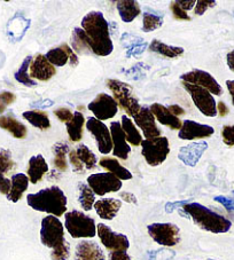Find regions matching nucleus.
I'll use <instances>...</instances> for the list:
<instances>
[{
  "label": "nucleus",
  "mask_w": 234,
  "mask_h": 260,
  "mask_svg": "<svg viewBox=\"0 0 234 260\" xmlns=\"http://www.w3.org/2000/svg\"><path fill=\"white\" fill-rule=\"evenodd\" d=\"M78 201L80 203V206H82L84 211H91L94 206V203H96V194H94L90 186L84 182L78 183Z\"/></svg>",
  "instance_id": "obj_38"
},
{
  "label": "nucleus",
  "mask_w": 234,
  "mask_h": 260,
  "mask_svg": "<svg viewBox=\"0 0 234 260\" xmlns=\"http://www.w3.org/2000/svg\"><path fill=\"white\" fill-rule=\"evenodd\" d=\"M69 159H70L71 165H73L75 172H77V173H83L84 172V165L82 164V162H80L79 158L77 157L76 150H70Z\"/></svg>",
  "instance_id": "obj_51"
},
{
  "label": "nucleus",
  "mask_w": 234,
  "mask_h": 260,
  "mask_svg": "<svg viewBox=\"0 0 234 260\" xmlns=\"http://www.w3.org/2000/svg\"><path fill=\"white\" fill-rule=\"evenodd\" d=\"M233 197H226V196H216L215 201L218 202L219 204H222L227 211L234 212V190L232 191Z\"/></svg>",
  "instance_id": "obj_50"
},
{
  "label": "nucleus",
  "mask_w": 234,
  "mask_h": 260,
  "mask_svg": "<svg viewBox=\"0 0 234 260\" xmlns=\"http://www.w3.org/2000/svg\"><path fill=\"white\" fill-rule=\"evenodd\" d=\"M184 88L190 94L193 102L200 113L203 114L207 117H215L217 115V103L215 98L209 91L206 88L196 86V85L183 83Z\"/></svg>",
  "instance_id": "obj_9"
},
{
  "label": "nucleus",
  "mask_w": 234,
  "mask_h": 260,
  "mask_svg": "<svg viewBox=\"0 0 234 260\" xmlns=\"http://www.w3.org/2000/svg\"><path fill=\"white\" fill-rule=\"evenodd\" d=\"M26 203L36 211L48 213L56 218L67 212V197L64 190L57 186L45 188L36 194H29L26 196Z\"/></svg>",
  "instance_id": "obj_3"
},
{
  "label": "nucleus",
  "mask_w": 234,
  "mask_h": 260,
  "mask_svg": "<svg viewBox=\"0 0 234 260\" xmlns=\"http://www.w3.org/2000/svg\"><path fill=\"white\" fill-rule=\"evenodd\" d=\"M22 116H23V118L28 120L33 126L42 129V131H46V129L51 127V120L48 118V115L42 110L24 111Z\"/></svg>",
  "instance_id": "obj_33"
},
{
  "label": "nucleus",
  "mask_w": 234,
  "mask_h": 260,
  "mask_svg": "<svg viewBox=\"0 0 234 260\" xmlns=\"http://www.w3.org/2000/svg\"><path fill=\"white\" fill-rule=\"evenodd\" d=\"M40 242L52 250L60 249L67 242L65 239V226L54 216H47L42 220L40 227Z\"/></svg>",
  "instance_id": "obj_6"
},
{
  "label": "nucleus",
  "mask_w": 234,
  "mask_h": 260,
  "mask_svg": "<svg viewBox=\"0 0 234 260\" xmlns=\"http://www.w3.org/2000/svg\"><path fill=\"white\" fill-rule=\"evenodd\" d=\"M75 260H106L100 245L93 241H80L76 245Z\"/></svg>",
  "instance_id": "obj_21"
},
{
  "label": "nucleus",
  "mask_w": 234,
  "mask_h": 260,
  "mask_svg": "<svg viewBox=\"0 0 234 260\" xmlns=\"http://www.w3.org/2000/svg\"><path fill=\"white\" fill-rule=\"evenodd\" d=\"M76 154H77V157L79 158L80 162H82L85 169L86 170L96 169L98 164V158L96 154H94L92 150H90V148L87 146L80 143V145L77 147V149H76Z\"/></svg>",
  "instance_id": "obj_40"
},
{
  "label": "nucleus",
  "mask_w": 234,
  "mask_h": 260,
  "mask_svg": "<svg viewBox=\"0 0 234 260\" xmlns=\"http://www.w3.org/2000/svg\"><path fill=\"white\" fill-rule=\"evenodd\" d=\"M151 69V66H148L143 62H138V63L134 64L131 68L122 71V73L127 76V77L131 78L133 80H140L146 76V71Z\"/></svg>",
  "instance_id": "obj_41"
},
{
  "label": "nucleus",
  "mask_w": 234,
  "mask_h": 260,
  "mask_svg": "<svg viewBox=\"0 0 234 260\" xmlns=\"http://www.w3.org/2000/svg\"><path fill=\"white\" fill-rule=\"evenodd\" d=\"M175 252L169 249H160L147 253L148 260H173Z\"/></svg>",
  "instance_id": "obj_43"
},
{
  "label": "nucleus",
  "mask_w": 234,
  "mask_h": 260,
  "mask_svg": "<svg viewBox=\"0 0 234 260\" xmlns=\"http://www.w3.org/2000/svg\"><path fill=\"white\" fill-rule=\"evenodd\" d=\"M109 129L112 140V154L117 158L127 160L130 152H131V147H130L127 138H125L122 125L119 122H111Z\"/></svg>",
  "instance_id": "obj_16"
},
{
  "label": "nucleus",
  "mask_w": 234,
  "mask_h": 260,
  "mask_svg": "<svg viewBox=\"0 0 234 260\" xmlns=\"http://www.w3.org/2000/svg\"><path fill=\"white\" fill-rule=\"evenodd\" d=\"M140 146L141 154L151 167H159L164 163L170 152L169 140L165 137L145 139Z\"/></svg>",
  "instance_id": "obj_7"
},
{
  "label": "nucleus",
  "mask_w": 234,
  "mask_h": 260,
  "mask_svg": "<svg viewBox=\"0 0 234 260\" xmlns=\"http://www.w3.org/2000/svg\"><path fill=\"white\" fill-rule=\"evenodd\" d=\"M191 202V200H186V201H178V202H169L165 205V212L166 213H172L175 209H181L184 205L188 204Z\"/></svg>",
  "instance_id": "obj_52"
},
{
  "label": "nucleus",
  "mask_w": 234,
  "mask_h": 260,
  "mask_svg": "<svg viewBox=\"0 0 234 260\" xmlns=\"http://www.w3.org/2000/svg\"><path fill=\"white\" fill-rule=\"evenodd\" d=\"M70 257V244L67 243L61 246L60 249L51 251V259L52 260H69Z\"/></svg>",
  "instance_id": "obj_44"
},
{
  "label": "nucleus",
  "mask_w": 234,
  "mask_h": 260,
  "mask_svg": "<svg viewBox=\"0 0 234 260\" xmlns=\"http://www.w3.org/2000/svg\"><path fill=\"white\" fill-rule=\"evenodd\" d=\"M31 25V20L26 19L22 14H15L8 21L6 25L7 37L12 43L21 42Z\"/></svg>",
  "instance_id": "obj_20"
},
{
  "label": "nucleus",
  "mask_w": 234,
  "mask_h": 260,
  "mask_svg": "<svg viewBox=\"0 0 234 260\" xmlns=\"http://www.w3.org/2000/svg\"><path fill=\"white\" fill-rule=\"evenodd\" d=\"M16 100V96L14 93L3 91L0 92V114H3L6 110L8 106H11L12 103H14Z\"/></svg>",
  "instance_id": "obj_45"
},
{
  "label": "nucleus",
  "mask_w": 234,
  "mask_h": 260,
  "mask_svg": "<svg viewBox=\"0 0 234 260\" xmlns=\"http://www.w3.org/2000/svg\"><path fill=\"white\" fill-rule=\"evenodd\" d=\"M134 123L141 129L146 139L161 137V129L156 125V119L150 107H141L139 113L133 117Z\"/></svg>",
  "instance_id": "obj_15"
},
{
  "label": "nucleus",
  "mask_w": 234,
  "mask_h": 260,
  "mask_svg": "<svg viewBox=\"0 0 234 260\" xmlns=\"http://www.w3.org/2000/svg\"><path fill=\"white\" fill-rule=\"evenodd\" d=\"M54 150V167H55L58 171L65 172L68 170V163H67V154L70 152V147L68 143L66 142H56L53 146Z\"/></svg>",
  "instance_id": "obj_35"
},
{
  "label": "nucleus",
  "mask_w": 234,
  "mask_h": 260,
  "mask_svg": "<svg viewBox=\"0 0 234 260\" xmlns=\"http://www.w3.org/2000/svg\"><path fill=\"white\" fill-rule=\"evenodd\" d=\"M121 43L123 47L127 48V57L140 56L146 51L148 44L139 36H134L129 32H125L121 37Z\"/></svg>",
  "instance_id": "obj_24"
},
{
  "label": "nucleus",
  "mask_w": 234,
  "mask_h": 260,
  "mask_svg": "<svg viewBox=\"0 0 234 260\" xmlns=\"http://www.w3.org/2000/svg\"><path fill=\"white\" fill-rule=\"evenodd\" d=\"M85 34L91 40L93 54L99 56H108L114 51V44L110 37L109 23L101 12L92 11L83 17L80 23Z\"/></svg>",
  "instance_id": "obj_1"
},
{
  "label": "nucleus",
  "mask_w": 234,
  "mask_h": 260,
  "mask_svg": "<svg viewBox=\"0 0 234 260\" xmlns=\"http://www.w3.org/2000/svg\"><path fill=\"white\" fill-rule=\"evenodd\" d=\"M45 57L54 67L66 66L69 62V54L67 52V44H62L61 46L49 49Z\"/></svg>",
  "instance_id": "obj_37"
},
{
  "label": "nucleus",
  "mask_w": 234,
  "mask_h": 260,
  "mask_svg": "<svg viewBox=\"0 0 234 260\" xmlns=\"http://www.w3.org/2000/svg\"><path fill=\"white\" fill-rule=\"evenodd\" d=\"M120 197H121V199H122L123 201L127 202V203H131V204H137V203H138L136 195H133L132 192L123 191V192H121V194H120Z\"/></svg>",
  "instance_id": "obj_57"
},
{
  "label": "nucleus",
  "mask_w": 234,
  "mask_h": 260,
  "mask_svg": "<svg viewBox=\"0 0 234 260\" xmlns=\"http://www.w3.org/2000/svg\"><path fill=\"white\" fill-rule=\"evenodd\" d=\"M163 20L164 15L162 13L153 10H147L143 13L141 30L143 32H152V31L160 29L163 25Z\"/></svg>",
  "instance_id": "obj_34"
},
{
  "label": "nucleus",
  "mask_w": 234,
  "mask_h": 260,
  "mask_svg": "<svg viewBox=\"0 0 234 260\" xmlns=\"http://www.w3.org/2000/svg\"><path fill=\"white\" fill-rule=\"evenodd\" d=\"M33 59L34 57L31 55L26 56L23 60V62H22V64L20 66L19 70H17L14 74V78L17 80V82L22 85H24V86H26V87H34L37 85V83H36L29 75L30 63H31V61H33Z\"/></svg>",
  "instance_id": "obj_39"
},
{
  "label": "nucleus",
  "mask_w": 234,
  "mask_h": 260,
  "mask_svg": "<svg viewBox=\"0 0 234 260\" xmlns=\"http://www.w3.org/2000/svg\"><path fill=\"white\" fill-rule=\"evenodd\" d=\"M181 79L183 80V83H188L203 87L211 94H214V95L219 96L223 94V88L219 85V83L215 79L214 76H211L204 70L194 69L192 71H188V73L181 76Z\"/></svg>",
  "instance_id": "obj_14"
},
{
  "label": "nucleus",
  "mask_w": 234,
  "mask_h": 260,
  "mask_svg": "<svg viewBox=\"0 0 234 260\" xmlns=\"http://www.w3.org/2000/svg\"><path fill=\"white\" fill-rule=\"evenodd\" d=\"M207 149H208V143L206 141L190 143V145L184 146L179 149L178 158L187 167L194 168Z\"/></svg>",
  "instance_id": "obj_19"
},
{
  "label": "nucleus",
  "mask_w": 234,
  "mask_h": 260,
  "mask_svg": "<svg viewBox=\"0 0 234 260\" xmlns=\"http://www.w3.org/2000/svg\"><path fill=\"white\" fill-rule=\"evenodd\" d=\"M214 133L215 129L210 125L200 124L194 122V120L186 119L183 122L178 137L182 140H196V139L210 138Z\"/></svg>",
  "instance_id": "obj_17"
},
{
  "label": "nucleus",
  "mask_w": 234,
  "mask_h": 260,
  "mask_svg": "<svg viewBox=\"0 0 234 260\" xmlns=\"http://www.w3.org/2000/svg\"><path fill=\"white\" fill-rule=\"evenodd\" d=\"M216 5H217V3L214 2V0H199V2H196L195 7H194L195 15L197 16L203 15L208 8L215 7Z\"/></svg>",
  "instance_id": "obj_47"
},
{
  "label": "nucleus",
  "mask_w": 234,
  "mask_h": 260,
  "mask_svg": "<svg viewBox=\"0 0 234 260\" xmlns=\"http://www.w3.org/2000/svg\"><path fill=\"white\" fill-rule=\"evenodd\" d=\"M226 86H227L229 94H231V96H232V102L234 106V80H226Z\"/></svg>",
  "instance_id": "obj_62"
},
{
  "label": "nucleus",
  "mask_w": 234,
  "mask_h": 260,
  "mask_svg": "<svg viewBox=\"0 0 234 260\" xmlns=\"http://www.w3.org/2000/svg\"><path fill=\"white\" fill-rule=\"evenodd\" d=\"M108 260H131V257L128 254L127 251H112L109 253Z\"/></svg>",
  "instance_id": "obj_54"
},
{
  "label": "nucleus",
  "mask_w": 234,
  "mask_h": 260,
  "mask_svg": "<svg viewBox=\"0 0 234 260\" xmlns=\"http://www.w3.org/2000/svg\"><path fill=\"white\" fill-rule=\"evenodd\" d=\"M65 227L73 239H92L97 235L94 219L77 210L66 212Z\"/></svg>",
  "instance_id": "obj_4"
},
{
  "label": "nucleus",
  "mask_w": 234,
  "mask_h": 260,
  "mask_svg": "<svg viewBox=\"0 0 234 260\" xmlns=\"http://www.w3.org/2000/svg\"><path fill=\"white\" fill-rule=\"evenodd\" d=\"M97 235L103 246L110 252L112 251H127L130 248V242L127 235L114 232L105 223H99L97 226Z\"/></svg>",
  "instance_id": "obj_13"
},
{
  "label": "nucleus",
  "mask_w": 234,
  "mask_h": 260,
  "mask_svg": "<svg viewBox=\"0 0 234 260\" xmlns=\"http://www.w3.org/2000/svg\"><path fill=\"white\" fill-rule=\"evenodd\" d=\"M177 3H178V5L181 6L186 13H187V11H191L192 8H194L195 4H196L195 0H187V2H185V0H182V2L181 0H177Z\"/></svg>",
  "instance_id": "obj_58"
},
{
  "label": "nucleus",
  "mask_w": 234,
  "mask_h": 260,
  "mask_svg": "<svg viewBox=\"0 0 234 260\" xmlns=\"http://www.w3.org/2000/svg\"><path fill=\"white\" fill-rule=\"evenodd\" d=\"M150 49L157 54L163 55L168 59H175L184 54V48L178 46H170L159 39H153L150 45Z\"/></svg>",
  "instance_id": "obj_32"
},
{
  "label": "nucleus",
  "mask_w": 234,
  "mask_h": 260,
  "mask_svg": "<svg viewBox=\"0 0 234 260\" xmlns=\"http://www.w3.org/2000/svg\"><path fill=\"white\" fill-rule=\"evenodd\" d=\"M87 185L96 195L103 196L108 192H116L122 188V180L110 172L91 174L87 178Z\"/></svg>",
  "instance_id": "obj_10"
},
{
  "label": "nucleus",
  "mask_w": 234,
  "mask_h": 260,
  "mask_svg": "<svg viewBox=\"0 0 234 260\" xmlns=\"http://www.w3.org/2000/svg\"><path fill=\"white\" fill-rule=\"evenodd\" d=\"M54 105V101L51 100V99H40V100L33 102L31 103V107H34V108H49V107H52Z\"/></svg>",
  "instance_id": "obj_55"
},
{
  "label": "nucleus",
  "mask_w": 234,
  "mask_h": 260,
  "mask_svg": "<svg viewBox=\"0 0 234 260\" xmlns=\"http://www.w3.org/2000/svg\"><path fill=\"white\" fill-rule=\"evenodd\" d=\"M87 131L92 134L93 138L97 141V147L99 152L103 155H107L112 150V140L110 129L107 125L98 120L96 117H89L86 125Z\"/></svg>",
  "instance_id": "obj_12"
},
{
  "label": "nucleus",
  "mask_w": 234,
  "mask_h": 260,
  "mask_svg": "<svg viewBox=\"0 0 234 260\" xmlns=\"http://www.w3.org/2000/svg\"><path fill=\"white\" fill-rule=\"evenodd\" d=\"M67 52H68V54H69V63H70V66L73 67V68H75V67H77L78 63H79L78 56L73 51V48H71L69 45H67Z\"/></svg>",
  "instance_id": "obj_56"
},
{
  "label": "nucleus",
  "mask_w": 234,
  "mask_h": 260,
  "mask_svg": "<svg viewBox=\"0 0 234 260\" xmlns=\"http://www.w3.org/2000/svg\"><path fill=\"white\" fill-rule=\"evenodd\" d=\"M116 8L119 11L121 20L125 23L132 22L141 13L140 5L136 0H120L116 3Z\"/></svg>",
  "instance_id": "obj_27"
},
{
  "label": "nucleus",
  "mask_w": 234,
  "mask_h": 260,
  "mask_svg": "<svg viewBox=\"0 0 234 260\" xmlns=\"http://www.w3.org/2000/svg\"><path fill=\"white\" fill-rule=\"evenodd\" d=\"M107 86L112 93V98L115 99L119 107L127 111L128 117H134L140 110L141 106L139 105L138 99L132 94V86L127 83L121 82L117 79H107Z\"/></svg>",
  "instance_id": "obj_5"
},
{
  "label": "nucleus",
  "mask_w": 234,
  "mask_h": 260,
  "mask_svg": "<svg viewBox=\"0 0 234 260\" xmlns=\"http://www.w3.org/2000/svg\"><path fill=\"white\" fill-rule=\"evenodd\" d=\"M11 186L12 182L10 179H7L3 173H0V192L7 196L11 190Z\"/></svg>",
  "instance_id": "obj_53"
},
{
  "label": "nucleus",
  "mask_w": 234,
  "mask_h": 260,
  "mask_svg": "<svg viewBox=\"0 0 234 260\" xmlns=\"http://www.w3.org/2000/svg\"><path fill=\"white\" fill-rule=\"evenodd\" d=\"M11 182L12 186L7 195V200L13 202V203H16V202H19L22 199L24 191L28 189L29 178L24 173H16L12 177Z\"/></svg>",
  "instance_id": "obj_26"
},
{
  "label": "nucleus",
  "mask_w": 234,
  "mask_h": 260,
  "mask_svg": "<svg viewBox=\"0 0 234 260\" xmlns=\"http://www.w3.org/2000/svg\"><path fill=\"white\" fill-rule=\"evenodd\" d=\"M226 62H227V66L228 68L231 69L233 73H234V49L231 51L229 53H227L226 55Z\"/></svg>",
  "instance_id": "obj_61"
},
{
  "label": "nucleus",
  "mask_w": 234,
  "mask_h": 260,
  "mask_svg": "<svg viewBox=\"0 0 234 260\" xmlns=\"http://www.w3.org/2000/svg\"><path fill=\"white\" fill-rule=\"evenodd\" d=\"M93 208L103 220H112L122 208V202L117 199H101L94 203Z\"/></svg>",
  "instance_id": "obj_23"
},
{
  "label": "nucleus",
  "mask_w": 234,
  "mask_h": 260,
  "mask_svg": "<svg viewBox=\"0 0 234 260\" xmlns=\"http://www.w3.org/2000/svg\"><path fill=\"white\" fill-rule=\"evenodd\" d=\"M87 108L100 122L111 119L119 113V105L116 100L107 93L98 94L97 98L89 103Z\"/></svg>",
  "instance_id": "obj_11"
},
{
  "label": "nucleus",
  "mask_w": 234,
  "mask_h": 260,
  "mask_svg": "<svg viewBox=\"0 0 234 260\" xmlns=\"http://www.w3.org/2000/svg\"><path fill=\"white\" fill-rule=\"evenodd\" d=\"M170 10L172 12L175 20L179 21H191V16L183 10V8L178 5L177 2L170 3Z\"/></svg>",
  "instance_id": "obj_46"
},
{
  "label": "nucleus",
  "mask_w": 234,
  "mask_h": 260,
  "mask_svg": "<svg viewBox=\"0 0 234 260\" xmlns=\"http://www.w3.org/2000/svg\"><path fill=\"white\" fill-rule=\"evenodd\" d=\"M84 125H85L84 115L80 113V111H75L73 119L67 124V132H68L70 141L79 142L82 140Z\"/></svg>",
  "instance_id": "obj_31"
},
{
  "label": "nucleus",
  "mask_w": 234,
  "mask_h": 260,
  "mask_svg": "<svg viewBox=\"0 0 234 260\" xmlns=\"http://www.w3.org/2000/svg\"><path fill=\"white\" fill-rule=\"evenodd\" d=\"M217 113L219 114L220 117H225V116H226V115L228 114L227 106L225 105V103H224L223 101L218 102V105H217Z\"/></svg>",
  "instance_id": "obj_60"
},
{
  "label": "nucleus",
  "mask_w": 234,
  "mask_h": 260,
  "mask_svg": "<svg viewBox=\"0 0 234 260\" xmlns=\"http://www.w3.org/2000/svg\"><path fill=\"white\" fill-rule=\"evenodd\" d=\"M47 172L48 164L46 163L43 155H36L29 159L28 178L31 183H34V185L38 183Z\"/></svg>",
  "instance_id": "obj_25"
},
{
  "label": "nucleus",
  "mask_w": 234,
  "mask_h": 260,
  "mask_svg": "<svg viewBox=\"0 0 234 260\" xmlns=\"http://www.w3.org/2000/svg\"><path fill=\"white\" fill-rule=\"evenodd\" d=\"M16 164L12 159V154L7 149H0V173L5 174L15 169Z\"/></svg>",
  "instance_id": "obj_42"
},
{
  "label": "nucleus",
  "mask_w": 234,
  "mask_h": 260,
  "mask_svg": "<svg viewBox=\"0 0 234 260\" xmlns=\"http://www.w3.org/2000/svg\"><path fill=\"white\" fill-rule=\"evenodd\" d=\"M99 164H100L101 168L107 170L108 172H110L114 174V176H116L120 180H131L133 177L132 173L130 172L128 169H125L116 158L102 157L99 160Z\"/></svg>",
  "instance_id": "obj_28"
},
{
  "label": "nucleus",
  "mask_w": 234,
  "mask_h": 260,
  "mask_svg": "<svg viewBox=\"0 0 234 260\" xmlns=\"http://www.w3.org/2000/svg\"><path fill=\"white\" fill-rule=\"evenodd\" d=\"M122 128L125 133V138H127V141L131 143L133 146H140L142 142V137L140 132L138 131L136 125L131 120V118L128 117L127 115L122 116Z\"/></svg>",
  "instance_id": "obj_36"
},
{
  "label": "nucleus",
  "mask_w": 234,
  "mask_h": 260,
  "mask_svg": "<svg viewBox=\"0 0 234 260\" xmlns=\"http://www.w3.org/2000/svg\"><path fill=\"white\" fill-rule=\"evenodd\" d=\"M71 47L75 53L85 54V53H93L91 47V40L85 34L82 28H75L71 35Z\"/></svg>",
  "instance_id": "obj_29"
},
{
  "label": "nucleus",
  "mask_w": 234,
  "mask_h": 260,
  "mask_svg": "<svg viewBox=\"0 0 234 260\" xmlns=\"http://www.w3.org/2000/svg\"><path fill=\"white\" fill-rule=\"evenodd\" d=\"M153 115H154L155 119L159 120L162 125H165L171 129H181L182 128V120L179 117H175L174 115L168 109V107H164L160 103H153L150 106Z\"/></svg>",
  "instance_id": "obj_22"
},
{
  "label": "nucleus",
  "mask_w": 234,
  "mask_h": 260,
  "mask_svg": "<svg viewBox=\"0 0 234 260\" xmlns=\"http://www.w3.org/2000/svg\"><path fill=\"white\" fill-rule=\"evenodd\" d=\"M168 109L172 113V115H174L175 117H178V116H183L185 115V110H184L181 106L178 105H171L168 107Z\"/></svg>",
  "instance_id": "obj_59"
},
{
  "label": "nucleus",
  "mask_w": 234,
  "mask_h": 260,
  "mask_svg": "<svg viewBox=\"0 0 234 260\" xmlns=\"http://www.w3.org/2000/svg\"><path fill=\"white\" fill-rule=\"evenodd\" d=\"M178 211L182 216L192 219L193 222L201 230L214 234L227 233L232 227V222L227 218L196 202H190L183 208L178 209Z\"/></svg>",
  "instance_id": "obj_2"
},
{
  "label": "nucleus",
  "mask_w": 234,
  "mask_h": 260,
  "mask_svg": "<svg viewBox=\"0 0 234 260\" xmlns=\"http://www.w3.org/2000/svg\"><path fill=\"white\" fill-rule=\"evenodd\" d=\"M222 138L225 145L234 146V125H226L223 127Z\"/></svg>",
  "instance_id": "obj_48"
},
{
  "label": "nucleus",
  "mask_w": 234,
  "mask_h": 260,
  "mask_svg": "<svg viewBox=\"0 0 234 260\" xmlns=\"http://www.w3.org/2000/svg\"><path fill=\"white\" fill-rule=\"evenodd\" d=\"M54 115L56 116V118L60 120V122L66 124H68L74 117V113H71V110L68 108H64V107L54 110Z\"/></svg>",
  "instance_id": "obj_49"
},
{
  "label": "nucleus",
  "mask_w": 234,
  "mask_h": 260,
  "mask_svg": "<svg viewBox=\"0 0 234 260\" xmlns=\"http://www.w3.org/2000/svg\"><path fill=\"white\" fill-rule=\"evenodd\" d=\"M55 67L49 63L48 60L43 54H37L30 63L29 75L31 78L40 80V82H47L53 76H55Z\"/></svg>",
  "instance_id": "obj_18"
},
{
  "label": "nucleus",
  "mask_w": 234,
  "mask_h": 260,
  "mask_svg": "<svg viewBox=\"0 0 234 260\" xmlns=\"http://www.w3.org/2000/svg\"><path fill=\"white\" fill-rule=\"evenodd\" d=\"M0 127L6 129L16 139H24L28 133L25 125L12 116H0Z\"/></svg>",
  "instance_id": "obj_30"
},
{
  "label": "nucleus",
  "mask_w": 234,
  "mask_h": 260,
  "mask_svg": "<svg viewBox=\"0 0 234 260\" xmlns=\"http://www.w3.org/2000/svg\"><path fill=\"white\" fill-rule=\"evenodd\" d=\"M147 232L154 242L162 246H174L181 242V230L171 222H154L147 226Z\"/></svg>",
  "instance_id": "obj_8"
}]
</instances>
